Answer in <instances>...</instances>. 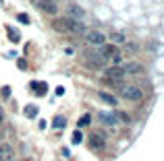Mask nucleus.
<instances>
[{"mask_svg": "<svg viewBox=\"0 0 164 161\" xmlns=\"http://www.w3.org/2000/svg\"><path fill=\"white\" fill-rule=\"evenodd\" d=\"M25 116H27V118H35V116H37V107H35V105H27V107H25Z\"/></svg>", "mask_w": 164, "mask_h": 161, "instance_id": "16", "label": "nucleus"}, {"mask_svg": "<svg viewBox=\"0 0 164 161\" xmlns=\"http://www.w3.org/2000/svg\"><path fill=\"white\" fill-rule=\"evenodd\" d=\"M0 161H2V157H0Z\"/></svg>", "mask_w": 164, "mask_h": 161, "instance_id": "26", "label": "nucleus"}, {"mask_svg": "<svg viewBox=\"0 0 164 161\" xmlns=\"http://www.w3.org/2000/svg\"><path fill=\"white\" fill-rule=\"evenodd\" d=\"M52 27H54L58 33H67V29H65V25H62V19H56V21L52 23Z\"/></svg>", "mask_w": 164, "mask_h": 161, "instance_id": "15", "label": "nucleus"}, {"mask_svg": "<svg viewBox=\"0 0 164 161\" xmlns=\"http://www.w3.org/2000/svg\"><path fill=\"white\" fill-rule=\"evenodd\" d=\"M62 157H65V159H69V157H71V153H69V149H62Z\"/></svg>", "mask_w": 164, "mask_h": 161, "instance_id": "23", "label": "nucleus"}, {"mask_svg": "<svg viewBox=\"0 0 164 161\" xmlns=\"http://www.w3.org/2000/svg\"><path fill=\"white\" fill-rule=\"evenodd\" d=\"M17 19H19L23 25H29V17H27L25 12H19V15H17Z\"/></svg>", "mask_w": 164, "mask_h": 161, "instance_id": "21", "label": "nucleus"}, {"mask_svg": "<svg viewBox=\"0 0 164 161\" xmlns=\"http://www.w3.org/2000/svg\"><path fill=\"white\" fill-rule=\"evenodd\" d=\"M0 157H2V161H12L15 159V149H12V145L0 143Z\"/></svg>", "mask_w": 164, "mask_h": 161, "instance_id": "5", "label": "nucleus"}, {"mask_svg": "<svg viewBox=\"0 0 164 161\" xmlns=\"http://www.w3.org/2000/svg\"><path fill=\"white\" fill-rule=\"evenodd\" d=\"M98 97H100L104 104H108V105H117V97H114V95H110V93L100 91V93H98Z\"/></svg>", "mask_w": 164, "mask_h": 161, "instance_id": "12", "label": "nucleus"}, {"mask_svg": "<svg viewBox=\"0 0 164 161\" xmlns=\"http://www.w3.org/2000/svg\"><path fill=\"white\" fill-rule=\"evenodd\" d=\"M85 41H87L92 48H102L106 44V35L102 33V31L92 29V31H85Z\"/></svg>", "mask_w": 164, "mask_h": 161, "instance_id": "2", "label": "nucleus"}, {"mask_svg": "<svg viewBox=\"0 0 164 161\" xmlns=\"http://www.w3.org/2000/svg\"><path fill=\"white\" fill-rule=\"evenodd\" d=\"M2 95L9 97V95H11V87H2Z\"/></svg>", "mask_w": 164, "mask_h": 161, "instance_id": "22", "label": "nucleus"}, {"mask_svg": "<svg viewBox=\"0 0 164 161\" xmlns=\"http://www.w3.org/2000/svg\"><path fill=\"white\" fill-rule=\"evenodd\" d=\"M98 118L102 120V124H104V126H117V124H118L112 112H100V114H98Z\"/></svg>", "mask_w": 164, "mask_h": 161, "instance_id": "9", "label": "nucleus"}, {"mask_svg": "<svg viewBox=\"0 0 164 161\" xmlns=\"http://www.w3.org/2000/svg\"><path fill=\"white\" fill-rule=\"evenodd\" d=\"M83 15H85V12H83L81 6H77V4H71L69 6V17L71 19H77V21H79V19H83Z\"/></svg>", "mask_w": 164, "mask_h": 161, "instance_id": "11", "label": "nucleus"}, {"mask_svg": "<svg viewBox=\"0 0 164 161\" xmlns=\"http://www.w3.org/2000/svg\"><path fill=\"white\" fill-rule=\"evenodd\" d=\"M89 122H92V116H89V114H85V116H81V120L77 122V126H79V128H83V126H87Z\"/></svg>", "mask_w": 164, "mask_h": 161, "instance_id": "18", "label": "nucleus"}, {"mask_svg": "<svg viewBox=\"0 0 164 161\" xmlns=\"http://www.w3.org/2000/svg\"><path fill=\"white\" fill-rule=\"evenodd\" d=\"M37 6L46 12V15H52V17L58 12V4H56L54 0H40V2H37Z\"/></svg>", "mask_w": 164, "mask_h": 161, "instance_id": "4", "label": "nucleus"}, {"mask_svg": "<svg viewBox=\"0 0 164 161\" xmlns=\"http://www.w3.org/2000/svg\"><path fill=\"white\" fill-rule=\"evenodd\" d=\"M12 161H15V159H12Z\"/></svg>", "mask_w": 164, "mask_h": 161, "instance_id": "28", "label": "nucleus"}, {"mask_svg": "<svg viewBox=\"0 0 164 161\" xmlns=\"http://www.w3.org/2000/svg\"><path fill=\"white\" fill-rule=\"evenodd\" d=\"M120 97L127 99V101H141L143 93H141V89L135 87V85H123V87H120Z\"/></svg>", "mask_w": 164, "mask_h": 161, "instance_id": "1", "label": "nucleus"}, {"mask_svg": "<svg viewBox=\"0 0 164 161\" xmlns=\"http://www.w3.org/2000/svg\"><path fill=\"white\" fill-rule=\"evenodd\" d=\"M65 124H67V120L62 116H56L54 118V128H65Z\"/></svg>", "mask_w": 164, "mask_h": 161, "instance_id": "19", "label": "nucleus"}, {"mask_svg": "<svg viewBox=\"0 0 164 161\" xmlns=\"http://www.w3.org/2000/svg\"><path fill=\"white\" fill-rule=\"evenodd\" d=\"M2 138H4V130H2V126H0V143H2Z\"/></svg>", "mask_w": 164, "mask_h": 161, "instance_id": "25", "label": "nucleus"}, {"mask_svg": "<svg viewBox=\"0 0 164 161\" xmlns=\"http://www.w3.org/2000/svg\"><path fill=\"white\" fill-rule=\"evenodd\" d=\"M33 87H35V93L37 95H44L48 89V85H44V83H33Z\"/></svg>", "mask_w": 164, "mask_h": 161, "instance_id": "17", "label": "nucleus"}, {"mask_svg": "<svg viewBox=\"0 0 164 161\" xmlns=\"http://www.w3.org/2000/svg\"><path fill=\"white\" fill-rule=\"evenodd\" d=\"M114 118H117V122H120V124H129L131 122L129 114H125V112H114Z\"/></svg>", "mask_w": 164, "mask_h": 161, "instance_id": "13", "label": "nucleus"}, {"mask_svg": "<svg viewBox=\"0 0 164 161\" xmlns=\"http://www.w3.org/2000/svg\"><path fill=\"white\" fill-rule=\"evenodd\" d=\"M123 70H125V74H141L143 72V64H139V62H127L123 66Z\"/></svg>", "mask_w": 164, "mask_h": 161, "instance_id": "8", "label": "nucleus"}, {"mask_svg": "<svg viewBox=\"0 0 164 161\" xmlns=\"http://www.w3.org/2000/svg\"><path fill=\"white\" fill-rule=\"evenodd\" d=\"M114 54H118V46H114V44H104V46L100 48V56L104 58H112Z\"/></svg>", "mask_w": 164, "mask_h": 161, "instance_id": "7", "label": "nucleus"}, {"mask_svg": "<svg viewBox=\"0 0 164 161\" xmlns=\"http://www.w3.org/2000/svg\"><path fill=\"white\" fill-rule=\"evenodd\" d=\"M2 122H4V110L0 107V126H2Z\"/></svg>", "mask_w": 164, "mask_h": 161, "instance_id": "24", "label": "nucleus"}, {"mask_svg": "<svg viewBox=\"0 0 164 161\" xmlns=\"http://www.w3.org/2000/svg\"><path fill=\"white\" fill-rule=\"evenodd\" d=\"M71 143H73V145H79V143H83L81 130H75V132H73V136H71Z\"/></svg>", "mask_w": 164, "mask_h": 161, "instance_id": "14", "label": "nucleus"}, {"mask_svg": "<svg viewBox=\"0 0 164 161\" xmlns=\"http://www.w3.org/2000/svg\"><path fill=\"white\" fill-rule=\"evenodd\" d=\"M106 77L104 79H125L127 74H125V70H123V66H110V68H106Z\"/></svg>", "mask_w": 164, "mask_h": 161, "instance_id": "6", "label": "nucleus"}, {"mask_svg": "<svg viewBox=\"0 0 164 161\" xmlns=\"http://www.w3.org/2000/svg\"><path fill=\"white\" fill-rule=\"evenodd\" d=\"M62 25H65V29L71 31V33L75 35H85V25L81 21H77V19H71V17H65L62 19Z\"/></svg>", "mask_w": 164, "mask_h": 161, "instance_id": "3", "label": "nucleus"}, {"mask_svg": "<svg viewBox=\"0 0 164 161\" xmlns=\"http://www.w3.org/2000/svg\"><path fill=\"white\" fill-rule=\"evenodd\" d=\"M54 2H56V0H54Z\"/></svg>", "mask_w": 164, "mask_h": 161, "instance_id": "27", "label": "nucleus"}, {"mask_svg": "<svg viewBox=\"0 0 164 161\" xmlns=\"http://www.w3.org/2000/svg\"><path fill=\"white\" fill-rule=\"evenodd\" d=\"M9 37H11V41H19V39H21L19 31H15V29H9Z\"/></svg>", "mask_w": 164, "mask_h": 161, "instance_id": "20", "label": "nucleus"}, {"mask_svg": "<svg viewBox=\"0 0 164 161\" xmlns=\"http://www.w3.org/2000/svg\"><path fill=\"white\" fill-rule=\"evenodd\" d=\"M110 44H114V46L127 44V37H125L123 31H112V33H110Z\"/></svg>", "mask_w": 164, "mask_h": 161, "instance_id": "10", "label": "nucleus"}]
</instances>
